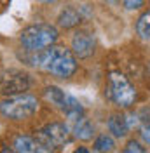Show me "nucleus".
Segmentation results:
<instances>
[{
    "instance_id": "nucleus-15",
    "label": "nucleus",
    "mask_w": 150,
    "mask_h": 153,
    "mask_svg": "<svg viewBox=\"0 0 150 153\" xmlns=\"http://www.w3.org/2000/svg\"><path fill=\"white\" fill-rule=\"evenodd\" d=\"M145 4V0H124V7L128 10H136Z\"/></svg>"
},
{
    "instance_id": "nucleus-6",
    "label": "nucleus",
    "mask_w": 150,
    "mask_h": 153,
    "mask_svg": "<svg viewBox=\"0 0 150 153\" xmlns=\"http://www.w3.org/2000/svg\"><path fill=\"white\" fill-rule=\"evenodd\" d=\"M30 87V76L23 71H9L0 80V92L5 96H18Z\"/></svg>"
},
{
    "instance_id": "nucleus-12",
    "label": "nucleus",
    "mask_w": 150,
    "mask_h": 153,
    "mask_svg": "<svg viewBox=\"0 0 150 153\" xmlns=\"http://www.w3.org/2000/svg\"><path fill=\"white\" fill-rule=\"evenodd\" d=\"M136 33L143 40H150V10L141 14L136 23Z\"/></svg>"
},
{
    "instance_id": "nucleus-16",
    "label": "nucleus",
    "mask_w": 150,
    "mask_h": 153,
    "mask_svg": "<svg viewBox=\"0 0 150 153\" xmlns=\"http://www.w3.org/2000/svg\"><path fill=\"white\" fill-rule=\"evenodd\" d=\"M138 118H140L141 122H145V124H150V110L148 108H143L138 113Z\"/></svg>"
},
{
    "instance_id": "nucleus-10",
    "label": "nucleus",
    "mask_w": 150,
    "mask_h": 153,
    "mask_svg": "<svg viewBox=\"0 0 150 153\" xmlns=\"http://www.w3.org/2000/svg\"><path fill=\"white\" fill-rule=\"evenodd\" d=\"M74 127H72V131H74V136L77 139H80V141H89V139H93L94 136V127L93 124L86 118V117H77L74 118Z\"/></svg>"
},
{
    "instance_id": "nucleus-8",
    "label": "nucleus",
    "mask_w": 150,
    "mask_h": 153,
    "mask_svg": "<svg viewBox=\"0 0 150 153\" xmlns=\"http://www.w3.org/2000/svg\"><path fill=\"white\" fill-rule=\"evenodd\" d=\"M14 150L18 153H52L49 148L28 136H18L14 139Z\"/></svg>"
},
{
    "instance_id": "nucleus-9",
    "label": "nucleus",
    "mask_w": 150,
    "mask_h": 153,
    "mask_svg": "<svg viewBox=\"0 0 150 153\" xmlns=\"http://www.w3.org/2000/svg\"><path fill=\"white\" fill-rule=\"evenodd\" d=\"M82 7L80 9H75V7H66L59 12V16H58V25L61 26V28H74L77 26L84 16H82Z\"/></svg>"
},
{
    "instance_id": "nucleus-19",
    "label": "nucleus",
    "mask_w": 150,
    "mask_h": 153,
    "mask_svg": "<svg viewBox=\"0 0 150 153\" xmlns=\"http://www.w3.org/2000/svg\"><path fill=\"white\" fill-rule=\"evenodd\" d=\"M38 2H42V4H52V2H56V0H38Z\"/></svg>"
},
{
    "instance_id": "nucleus-13",
    "label": "nucleus",
    "mask_w": 150,
    "mask_h": 153,
    "mask_svg": "<svg viewBox=\"0 0 150 153\" xmlns=\"http://www.w3.org/2000/svg\"><path fill=\"white\" fill-rule=\"evenodd\" d=\"M113 148H115L113 137L112 136H108V134H101V136H98L96 141H94V150L100 152V153H108V152H112Z\"/></svg>"
},
{
    "instance_id": "nucleus-18",
    "label": "nucleus",
    "mask_w": 150,
    "mask_h": 153,
    "mask_svg": "<svg viewBox=\"0 0 150 153\" xmlns=\"http://www.w3.org/2000/svg\"><path fill=\"white\" fill-rule=\"evenodd\" d=\"M74 153H89V152H87L86 148H79V150H75Z\"/></svg>"
},
{
    "instance_id": "nucleus-17",
    "label": "nucleus",
    "mask_w": 150,
    "mask_h": 153,
    "mask_svg": "<svg viewBox=\"0 0 150 153\" xmlns=\"http://www.w3.org/2000/svg\"><path fill=\"white\" fill-rule=\"evenodd\" d=\"M141 139L147 144H150V124H145V127L141 129Z\"/></svg>"
},
{
    "instance_id": "nucleus-14",
    "label": "nucleus",
    "mask_w": 150,
    "mask_h": 153,
    "mask_svg": "<svg viewBox=\"0 0 150 153\" xmlns=\"http://www.w3.org/2000/svg\"><path fill=\"white\" fill-rule=\"evenodd\" d=\"M121 153H145V148H143L138 141L133 139V141H129V143L126 144V148H124Z\"/></svg>"
},
{
    "instance_id": "nucleus-21",
    "label": "nucleus",
    "mask_w": 150,
    "mask_h": 153,
    "mask_svg": "<svg viewBox=\"0 0 150 153\" xmlns=\"http://www.w3.org/2000/svg\"><path fill=\"white\" fill-rule=\"evenodd\" d=\"M103 2H108V4H115V2H119V0H103Z\"/></svg>"
},
{
    "instance_id": "nucleus-11",
    "label": "nucleus",
    "mask_w": 150,
    "mask_h": 153,
    "mask_svg": "<svg viewBox=\"0 0 150 153\" xmlns=\"http://www.w3.org/2000/svg\"><path fill=\"white\" fill-rule=\"evenodd\" d=\"M108 131L115 136V137H124L128 131H129V125H128V120L126 117L121 113H113L110 115L108 118Z\"/></svg>"
},
{
    "instance_id": "nucleus-2",
    "label": "nucleus",
    "mask_w": 150,
    "mask_h": 153,
    "mask_svg": "<svg viewBox=\"0 0 150 153\" xmlns=\"http://www.w3.org/2000/svg\"><path fill=\"white\" fill-rule=\"evenodd\" d=\"M58 38V30L51 25H32L21 31V45L26 51H44Z\"/></svg>"
},
{
    "instance_id": "nucleus-3",
    "label": "nucleus",
    "mask_w": 150,
    "mask_h": 153,
    "mask_svg": "<svg viewBox=\"0 0 150 153\" xmlns=\"http://www.w3.org/2000/svg\"><path fill=\"white\" fill-rule=\"evenodd\" d=\"M38 110V101L32 94L9 96L0 103V113L10 120H25Z\"/></svg>"
},
{
    "instance_id": "nucleus-1",
    "label": "nucleus",
    "mask_w": 150,
    "mask_h": 153,
    "mask_svg": "<svg viewBox=\"0 0 150 153\" xmlns=\"http://www.w3.org/2000/svg\"><path fill=\"white\" fill-rule=\"evenodd\" d=\"M33 65L59 78H68L77 70L74 52L59 45H51L44 51H37V56L33 57Z\"/></svg>"
},
{
    "instance_id": "nucleus-20",
    "label": "nucleus",
    "mask_w": 150,
    "mask_h": 153,
    "mask_svg": "<svg viewBox=\"0 0 150 153\" xmlns=\"http://www.w3.org/2000/svg\"><path fill=\"white\" fill-rule=\"evenodd\" d=\"M0 153H18V152H12V150H2Z\"/></svg>"
},
{
    "instance_id": "nucleus-5",
    "label": "nucleus",
    "mask_w": 150,
    "mask_h": 153,
    "mask_svg": "<svg viewBox=\"0 0 150 153\" xmlns=\"http://www.w3.org/2000/svg\"><path fill=\"white\" fill-rule=\"evenodd\" d=\"M70 139V131L65 124H59V122H54V124L46 125L37 136V141L44 146H54V148H59L65 143H68Z\"/></svg>"
},
{
    "instance_id": "nucleus-4",
    "label": "nucleus",
    "mask_w": 150,
    "mask_h": 153,
    "mask_svg": "<svg viewBox=\"0 0 150 153\" xmlns=\"http://www.w3.org/2000/svg\"><path fill=\"white\" fill-rule=\"evenodd\" d=\"M108 96L121 108H129L136 101V89L131 85L128 76L119 71H112L108 76Z\"/></svg>"
},
{
    "instance_id": "nucleus-7",
    "label": "nucleus",
    "mask_w": 150,
    "mask_h": 153,
    "mask_svg": "<svg viewBox=\"0 0 150 153\" xmlns=\"http://www.w3.org/2000/svg\"><path fill=\"white\" fill-rule=\"evenodd\" d=\"M94 47H96V40H94L93 33L86 31V30H80L77 31L72 38V49H74V54L80 59H86V57L93 56Z\"/></svg>"
}]
</instances>
